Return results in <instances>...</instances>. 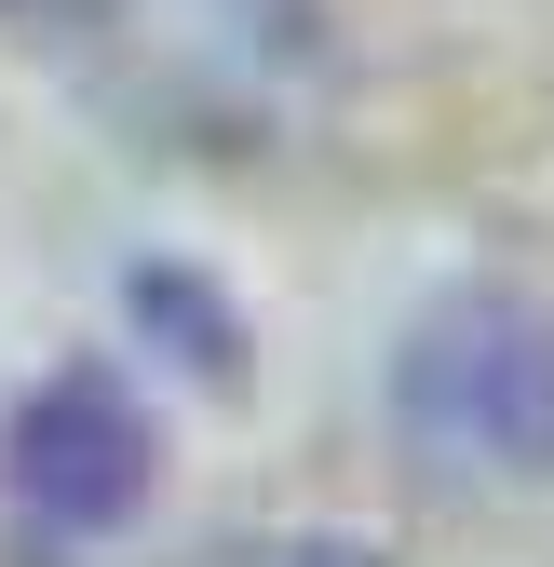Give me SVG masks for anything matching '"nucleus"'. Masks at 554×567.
<instances>
[{"mask_svg": "<svg viewBox=\"0 0 554 567\" xmlns=\"http://www.w3.org/2000/svg\"><path fill=\"white\" fill-rule=\"evenodd\" d=\"M406 446L447 473H554V311L541 298H447L392 365Z\"/></svg>", "mask_w": 554, "mask_h": 567, "instance_id": "obj_2", "label": "nucleus"}, {"mask_svg": "<svg viewBox=\"0 0 554 567\" xmlns=\"http://www.w3.org/2000/svg\"><path fill=\"white\" fill-rule=\"evenodd\" d=\"M14 28L68 54L135 135H176V150H257L325 82L311 0H14Z\"/></svg>", "mask_w": 554, "mask_h": 567, "instance_id": "obj_1", "label": "nucleus"}, {"mask_svg": "<svg viewBox=\"0 0 554 567\" xmlns=\"http://www.w3.org/2000/svg\"><path fill=\"white\" fill-rule=\"evenodd\" d=\"M0 486L41 540H95L150 501V419L109 365H54L28 405H14V446H0Z\"/></svg>", "mask_w": 554, "mask_h": 567, "instance_id": "obj_3", "label": "nucleus"}]
</instances>
